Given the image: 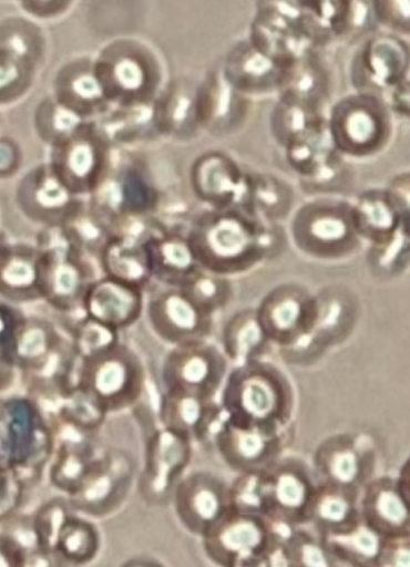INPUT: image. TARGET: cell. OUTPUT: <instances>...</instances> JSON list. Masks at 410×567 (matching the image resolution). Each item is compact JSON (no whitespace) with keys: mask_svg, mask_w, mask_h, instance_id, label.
<instances>
[{"mask_svg":"<svg viewBox=\"0 0 410 567\" xmlns=\"http://www.w3.org/2000/svg\"><path fill=\"white\" fill-rule=\"evenodd\" d=\"M269 224L242 208H207L186 234L201 268L227 278L250 270L273 251Z\"/></svg>","mask_w":410,"mask_h":567,"instance_id":"1","label":"cell"},{"mask_svg":"<svg viewBox=\"0 0 410 567\" xmlns=\"http://www.w3.org/2000/svg\"><path fill=\"white\" fill-rule=\"evenodd\" d=\"M219 405L237 423L279 434L293 411V391L277 368L256 359L225 377Z\"/></svg>","mask_w":410,"mask_h":567,"instance_id":"2","label":"cell"},{"mask_svg":"<svg viewBox=\"0 0 410 567\" xmlns=\"http://www.w3.org/2000/svg\"><path fill=\"white\" fill-rule=\"evenodd\" d=\"M34 245L41 255V300L62 315L83 313V295L96 277L90 258L62 225L41 227Z\"/></svg>","mask_w":410,"mask_h":567,"instance_id":"3","label":"cell"},{"mask_svg":"<svg viewBox=\"0 0 410 567\" xmlns=\"http://www.w3.org/2000/svg\"><path fill=\"white\" fill-rule=\"evenodd\" d=\"M329 32L293 0H257L248 41L260 52L287 63L312 52Z\"/></svg>","mask_w":410,"mask_h":567,"instance_id":"4","label":"cell"},{"mask_svg":"<svg viewBox=\"0 0 410 567\" xmlns=\"http://www.w3.org/2000/svg\"><path fill=\"white\" fill-rule=\"evenodd\" d=\"M145 385L146 371L141 357L123 342L79 360L74 386L89 394L107 414L134 406Z\"/></svg>","mask_w":410,"mask_h":567,"instance_id":"5","label":"cell"},{"mask_svg":"<svg viewBox=\"0 0 410 567\" xmlns=\"http://www.w3.org/2000/svg\"><path fill=\"white\" fill-rule=\"evenodd\" d=\"M290 235L300 251L324 260L348 257L361 241L352 205L338 198H318L300 206L291 217Z\"/></svg>","mask_w":410,"mask_h":567,"instance_id":"6","label":"cell"},{"mask_svg":"<svg viewBox=\"0 0 410 567\" xmlns=\"http://www.w3.org/2000/svg\"><path fill=\"white\" fill-rule=\"evenodd\" d=\"M206 557L224 567L267 565L279 537L262 514L228 508L201 537Z\"/></svg>","mask_w":410,"mask_h":567,"instance_id":"7","label":"cell"},{"mask_svg":"<svg viewBox=\"0 0 410 567\" xmlns=\"http://www.w3.org/2000/svg\"><path fill=\"white\" fill-rule=\"evenodd\" d=\"M326 122L340 155H375L387 145L391 134L390 110L380 97L366 92L341 97L332 105Z\"/></svg>","mask_w":410,"mask_h":567,"instance_id":"8","label":"cell"},{"mask_svg":"<svg viewBox=\"0 0 410 567\" xmlns=\"http://www.w3.org/2000/svg\"><path fill=\"white\" fill-rule=\"evenodd\" d=\"M136 482V465L131 453L109 449L98 454L89 473L68 499L78 514L103 518L119 511Z\"/></svg>","mask_w":410,"mask_h":567,"instance_id":"9","label":"cell"},{"mask_svg":"<svg viewBox=\"0 0 410 567\" xmlns=\"http://www.w3.org/2000/svg\"><path fill=\"white\" fill-rule=\"evenodd\" d=\"M192 441L163 425L145 442L142 468L136 477L141 499L148 506L170 503L174 487L191 463Z\"/></svg>","mask_w":410,"mask_h":567,"instance_id":"10","label":"cell"},{"mask_svg":"<svg viewBox=\"0 0 410 567\" xmlns=\"http://www.w3.org/2000/svg\"><path fill=\"white\" fill-rule=\"evenodd\" d=\"M226 371V355L207 340L174 346L162 363L163 391L214 399Z\"/></svg>","mask_w":410,"mask_h":567,"instance_id":"11","label":"cell"},{"mask_svg":"<svg viewBox=\"0 0 410 567\" xmlns=\"http://www.w3.org/2000/svg\"><path fill=\"white\" fill-rule=\"evenodd\" d=\"M113 146L91 122L66 141L50 147L48 162L79 197L86 198L106 174Z\"/></svg>","mask_w":410,"mask_h":567,"instance_id":"12","label":"cell"},{"mask_svg":"<svg viewBox=\"0 0 410 567\" xmlns=\"http://www.w3.org/2000/svg\"><path fill=\"white\" fill-rule=\"evenodd\" d=\"M316 296L297 284H283L264 296L255 309L269 340L281 348H296L311 331Z\"/></svg>","mask_w":410,"mask_h":567,"instance_id":"13","label":"cell"},{"mask_svg":"<svg viewBox=\"0 0 410 567\" xmlns=\"http://www.w3.org/2000/svg\"><path fill=\"white\" fill-rule=\"evenodd\" d=\"M85 200L110 224L126 214H153L158 195L140 166L126 161L114 164L112 157L106 174Z\"/></svg>","mask_w":410,"mask_h":567,"instance_id":"14","label":"cell"},{"mask_svg":"<svg viewBox=\"0 0 410 567\" xmlns=\"http://www.w3.org/2000/svg\"><path fill=\"white\" fill-rule=\"evenodd\" d=\"M144 312L154 334L172 347L207 340L212 330V316L180 287L163 286L152 292Z\"/></svg>","mask_w":410,"mask_h":567,"instance_id":"15","label":"cell"},{"mask_svg":"<svg viewBox=\"0 0 410 567\" xmlns=\"http://www.w3.org/2000/svg\"><path fill=\"white\" fill-rule=\"evenodd\" d=\"M264 478L266 517L290 527L310 520L317 484L303 462L293 458L276 461L264 471Z\"/></svg>","mask_w":410,"mask_h":567,"instance_id":"16","label":"cell"},{"mask_svg":"<svg viewBox=\"0 0 410 567\" xmlns=\"http://www.w3.org/2000/svg\"><path fill=\"white\" fill-rule=\"evenodd\" d=\"M84 199L64 184L49 162L29 169L16 188L19 209L41 227L62 225Z\"/></svg>","mask_w":410,"mask_h":567,"instance_id":"17","label":"cell"},{"mask_svg":"<svg viewBox=\"0 0 410 567\" xmlns=\"http://www.w3.org/2000/svg\"><path fill=\"white\" fill-rule=\"evenodd\" d=\"M352 82L358 92L382 96L409 79V47L397 34L368 39L352 61Z\"/></svg>","mask_w":410,"mask_h":567,"instance_id":"18","label":"cell"},{"mask_svg":"<svg viewBox=\"0 0 410 567\" xmlns=\"http://www.w3.org/2000/svg\"><path fill=\"white\" fill-rule=\"evenodd\" d=\"M194 196L207 208H245L248 193V173L222 151L199 154L189 169Z\"/></svg>","mask_w":410,"mask_h":567,"instance_id":"19","label":"cell"},{"mask_svg":"<svg viewBox=\"0 0 410 567\" xmlns=\"http://www.w3.org/2000/svg\"><path fill=\"white\" fill-rule=\"evenodd\" d=\"M170 502L181 525L202 537L229 508L228 486L211 472H192L178 481Z\"/></svg>","mask_w":410,"mask_h":567,"instance_id":"20","label":"cell"},{"mask_svg":"<svg viewBox=\"0 0 410 567\" xmlns=\"http://www.w3.org/2000/svg\"><path fill=\"white\" fill-rule=\"evenodd\" d=\"M212 437L224 462L240 473L264 471L279 454L278 434L237 423L226 413Z\"/></svg>","mask_w":410,"mask_h":567,"instance_id":"21","label":"cell"},{"mask_svg":"<svg viewBox=\"0 0 410 567\" xmlns=\"http://www.w3.org/2000/svg\"><path fill=\"white\" fill-rule=\"evenodd\" d=\"M145 293L136 286L101 275L88 285L82 312L121 332L135 324L144 313Z\"/></svg>","mask_w":410,"mask_h":567,"instance_id":"22","label":"cell"},{"mask_svg":"<svg viewBox=\"0 0 410 567\" xmlns=\"http://www.w3.org/2000/svg\"><path fill=\"white\" fill-rule=\"evenodd\" d=\"M196 115L199 127L214 135L237 130L247 115L248 101L224 76L211 75L195 92Z\"/></svg>","mask_w":410,"mask_h":567,"instance_id":"23","label":"cell"},{"mask_svg":"<svg viewBox=\"0 0 410 567\" xmlns=\"http://www.w3.org/2000/svg\"><path fill=\"white\" fill-rule=\"evenodd\" d=\"M358 509L361 519L382 537L409 535V497L397 480L379 477L367 483Z\"/></svg>","mask_w":410,"mask_h":567,"instance_id":"24","label":"cell"},{"mask_svg":"<svg viewBox=\"0 0 410 567\" xmlns=\"http://www.w3.org/2000/svg\"><path fill=\"white\" fill-rule=\"evenodd\" d=\"M223 416L224 411L214 399L163 391L160 400L161 425L192 442L212 437Z\"/></svg>","mask_w":410,"mask_h":567,"instance_id":"25","label":"cell"},{"mask_svg":"<svg viewBox=\"0 0 410 567\" xmlns=\"http://www.w3.org/2000/svg\"><path fill=\"white\" fill-rule=\"evenodd\" d=\"M0 298L16 306L41 300V255L34 244L7 241L1 248Z\"/></svg>","mask_w":410,"mask_h":567,"instance_id":"26","label":"cell"},{"mask_svg":"<svg viewBox=\"0 0 410 567\" xmlns=\"http://www.w3.org/2000/svg\"><path fill=\"white\" fill-rule=\"evenodd\" d=\"M64 339L50 320L24 315L11 337L4 358L27 378L42 369Z\"/></svg>","mask_w":410,"mask_h":567,"instance_id":"27","label":"cell"},{"mask_svg":"<svg viewBox=\"0 0 410 567\" xmlns=\"http://www.w3.org/2000/svg\"><path fill=\"white\" fill-rule=\"evenodd\" d=\"M287 63L266 55L246 39L229 51L222 72L245 95L269 93L278 91Z\"/></svg>","mask_w":410,"mask_h":567,"instance_id":"28","label":"cell"},{"mask_svg":"<svg viewBox=\"0 0 410 567\" xmlns=\"http://www.w3.org/2000/svg\"><path fill=\"white\" fill-rule=\"evenodd\" d=\"M153 280L183 287L202 268L186 231L165 228L146 245Z\"/></svg>","mask_w":410,"mask_h":567,"instance_id":"29","label":"cell"},{"mask_svg":"<svg viewBox=\"0 0 410 567\" xmlns=\"http://www.w3.org/2000/svg\"><path fill=\"white\" fill-rule=\"evenodd\" d=\"M352 205L355 228L370 246L390 240L409 224V212L403 210L388 189H368Z\"/></svg>","mask_w":410,"mask_h":567,"instance_id":"30","label":"cell"},{"mask_svg":"<svg viewBox=\"0 0 410 567\" xmlns=\"http://www.w3.org/2000/svg\"><path fill=\"white\" fill-rule=\"evenodd\" d=\"M315 466L324 482L358 489L366 477L368 456L352 437L338 435L318 447Z\"/></svg>","mask_w":410,"mask_h":567,"instance_id":"31","label":"cell"},{"mask_svg":"<svg viewBox=\"0 0 410 567\" xmlns=\"http://www.w3.org/2000/svg\"><path fill=\"white\" fill-rule=\"evenodd\" d=\"M328 87V73L312 51L286 64L278 92L279 99L320 112Z\"/></svg>","mask_w":410,"mask_h":567,"instance_id":"32","label":"cell"},{"mask_svg":"<svg viewBox=\"0 0 410 567\" xmlns=\"http://www.w3.org/2000/svg\"><path fill=\"white\" fill-rule=\"evenodd\" d=\"M331 560L347 565L377 566L383 537L360 517L338 528L319 533Z\"/></svg>","mask_w":410,"mask_h":567,"instance_id":"33","label":"cell"},{"mask_svg":"<svg viewBox=\"0 0 410 567\" xmlns=\"http://www.w3.org/2000/svg\"><path fill=\"white\" fill-rule=\"evenodd\" d=\"M101 275L147 290L153 281L145 245L110 236L96 257Z\"/></svg>","mask_w":410,"mask_h":567,"instance_id":"34","label":"cell"},{"mask_svg":"<svg viewBox=\"0 0 410 567\" xmlns=\"http://www.w3.org/2000/svg\"><path fill=\"white\" fill-rule=\"evenodd\" d=\"M101 544L100 530L92 518L73 513L59 533L54 557L59 565H88L96 558Z\"/></svg>","mask_w":410,"mask_h":567,"instance_id":"35","label":"cell"},{"mask_svg":"<svg viewBox=\"0 0 410 567\" xmlns=\"http://www.w3.org/2000/svg\"><path fill=\"white\" fill-rule=\"evenodd\" d=\"M358 517V489L324 481L316 485L309 522L319 533L341 527Z\"/></svg>","mask_w":410,"mask_h":567,"instance_id":"36","label":"cell"},{"mask_svg":"<svg viewBox=\"0 0 410 567\" xmlns=\"http://www.w3.org/2000/svg\"><path fill=\"white\" fill-rule=\"evenodd\" d=\"M222 342L226 358L237 364L258 359L270 343L257 320L255 309L234 313L224 327Z\"/></svg>","mask_w":410,"mask_h":567,"instance_id":"37","label":"cell"},{"mask_svg":"<svg viewBox=\"0 0 410 567\" xmlns=\"http://www.w3.org/2000/svg\"><path fill=\"white\" fill-rule=\"evenodd\" d=\"M154 124L158 135L186 140L201 128L197 115L195 93L173 90L153 105Z\"/></svg>","mask_w":410,"mask_h":567,"instance_id":"38","label":"cell"},{"mask_svg":"<svg viewBox=\"0 0 410 567\" xmlns=\"http://www.w3.org/2000/svg\"><path fill=\"white\" fill-rule=\"evenodd\" d=\"M290 187L270 174H248V193L245 210L269 223L285 218L290 212Z\"/></svg>","mask_w":410,"mask_h":567,"instance_id":"39","label":"cell"},{"mask_svg":"<svg viewBox=\"0 0 410 567\" xmlns=\"http://www.w3.org/2000/svg\"><path fill=\"white\" fill-rule=\"evenodd\" d=\"M76 248L88 258L96 259L110 238V228L84 199L83 203L62 224Z\"/></svg>","mask_w":410,"mask_h":567,"instance_id":"40","label":"cell"},{"mask_svg":"<svg viewBox=\"0 0 410 567\" xmlns=\"http://www.w3.org/2000/svg\"><path fill=\"white\" fill-rule=\"evenodd\" d=\"M89 123L88 118L59 100L43 104L35 115V131L49 147L72 137Z\"/></svg>","mask_w":410,"mask_h":567,"instance_id":"41","label":"cell"},{"mask_svg":"<svg viewBox=\"0 0 410 567\" xmlns=\"http://www.w3.org/2000/svg\"><path fill=\"white\" fill-rule=\"evenodd\" d=\"M73 513L65 495L45 501L33 512L30 525L39 550L54 556L59 533Z\"/></svg>","mask_w":410,"mask_h":567,"instance_id":"42","label":"cell"},{"mask_svg":"<svg viewBox=\"0 0 410 567\" xmlns=\"http://www.w3.org/2000/svg\"><path fill=\"white\" fill-rule=\"evenodd\" d=\"M53 417L89 434L95 433L107 413L78 386L69 389L59 400Z\"/></svg>","mask_w":410,"mask_h":567,"instance_id":"43","label":"cell"},{"mask_svg":"<svg viewBox=\"0 0 410 567\" xmlns=\"http://www.w3.org/2000/svg\"><path fill=\"white\" fill-rule=\"evenodd\" d=\"M69 340L79 360L91 358L121 342L120 331L85 315L74 320Z\"/></svg>","mask_w":410,"mask_h":567,"instance_id":"44","label":"cell"},{"mask_svg":"<svg viewBox=\"0 0 410 567\" xmlns=\"http://www.w3.org/2000/svg\"><path fill=\"white\" fill-rule=\"evenodd\" d=\"M325 118L320 112L278 97L271 113V131L276 141L285 147Z\"/></svg>","mask_w":410,"mask_h":567,"instance_id":"45","label":"cell"},{"mask_svg":"<svg viewBox=\"0 0 410 567\" xmlns=\"http://www.w3.org/2000/svg\"><path fill=\"white\" fill-rule=\"evenodd\" d=\"M182 288L206 313L213 315L230 299L232 289L226 277L201 269Z\"/></svg>","mask_w":410,"mask_h":567,"instance_id":"46","label":"cell"},{"mask_svg":"<svg viewBox=\"0 0 410 567\" xmlns=\"http://www.w3.org/2000/svg\"><path fill=\"white\" fill-rule=\"evenodd\" d=\"M265 471V470H264ZM264 471L245 472L228 486L229 507L240 512L265 514Z\"/></svg>","mask_w":410,"mask_h":567,"instance_id":"47","label":"cell"},{"mask_svg":"<svg viewBox=\"0 0 410 567\" xmlns=\"http://www.w3.org/2000/svg\"><path fill=\"white\" fill-rule=\"evenodd\" d=\"M370 264L382 274H397L409 262V224L381 245L370 246Z\"/></svg>","mask_w":410,"mask_h":567,"instance_id":"48","label":"cell"},{"mask_svg":"<svg viewBox=\"0 0 410 567\" xmlns=\"http://www.w3.org/2000/svg\"><path fill=\"white\" fill-rule=\"evenodd\" d=\"M27 488V483L12 465L0 463V524L17 516Z\"/></svg>","mask_w":410,"mask_h":567,"instance_id":"49","label":"cell"},{"mask_svg":"<svg viewBox=\"0 0 410 567\" xmlns=\"http://www.w3.org/2000/svg\"><path fill=\"white\" fill-rule=\"evenodd\" d=\"M371 4L377 23L409 34V0H371Z\"/></svg>","mask_w":410,"mask_h":567,"instance_id":"50","label":"cell"},{"mask_svg":"<svg viewBox=\"0 0 410 567\" xmlns=\"http://www.w3.org/2000/svg\"><path fill=\"white\" fill-rule=\"evenodd\" d=\"M409 565V535L383 537L377 566Z\"/></svg>","mask_w":410,"mask_h":567,"instance_id":"51","label":"cell"},{"mask_svg":"<svg viewBox=\"0 0 410 567\" xmlns=\"http://www.w3.org/2000/svg\"><path fill=\"white\" fill-rule=\"evenodd\" d=\"M28 551L10 532H0V567H23Z\"/></svg>","mask_w":410,"mask_h":567,"instance_id":"52","label":"cell"},{"mask_svg":"<svg viewBox=\"0 0 410 567\" xmlns=\"http://www.w3.org/2000/svg\"><path fill=\"white\" fill-rule=\"evenodd\" d=\"M23 316L16 305L0 298V357L3 359L11 337Z\"/></svg>","mask_w":410,"mask_h":567,"instance_id":"53","label":"cell"},{"mask_svg":"<svg viewBox=\"0 0 410 567\" xmlns=\"http://www.w3.org/2000/svg\"><path fill=\"white\" fill-rule=\"evenodd\" d=\"M22 159L19 144L10 137L0 136V178L16 175L21 167Z\"/></svg>","mask_w":410,"mask_h":567,"instance_id":"54","label":"cell"},{"mask_svg":"<svg viewBox=\"0 0 410 567\" xmlns=\"http://www.w3.org/2000/svg\"><path fill=\"white\" fill-rule=\"evenodd\" d=\"M18 371L6 359L0 357V399L13 386Z\"/></svg>","mask_w":410,"mask_h":567,"instance_id":"55","label":"cell"},{"mask_svg":"<svg viewBox=\"0 0 410 567\" xmlns=\"http://www.w3.org/2000/svg\"><path fill=\"white\" fill-rule=\"evenodd\" d=\"M296 2L301 9L306 10L310 14H312L316 19L318 18L321 9L327 3L328 0H293Z\"/></svg>","mask_w":410,"mask_h":567,"instance_id":"56","label":"cell"},{"mask_svg":"<svg viewBox=\"0 0 410 567\" xmlns=\"http://www.w3.org/2000/svg\"><path fill=\"white\" fill-rule=\"evenodd\" d=\"M0 463L11 464L4 432L0 423Z\"/></svg>","mask_w":410,"mask_h":567,"instance_id":"57","label":"cell"},{"mask_svg":"<svg viewBox=\"0 0 410 567\" xmlns=\"http://www.w3.org/2000/svg\"><path fill=\"white\" fill-rule=\"evenodd\" d=\"M7 241L6 237L0 233V250Z\"/></svg>","mask_w":410,"mask_h":567,"instance_id":"58","label":"cell"}]
</instances>
